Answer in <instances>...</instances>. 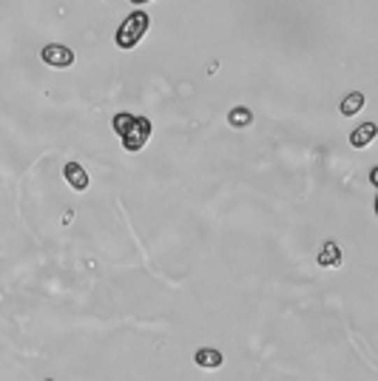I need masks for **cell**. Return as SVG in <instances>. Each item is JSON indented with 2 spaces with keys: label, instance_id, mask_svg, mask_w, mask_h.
Masks as SVG:
<instances>
[{
  "label": "cell",
  "instance_id": "6da1fadb",
  "mask_svg": "<svg viewBox=\"0 0 378 381\" xmlns=\"http://www.w3.org/2000/svg\"><path fill=\"white\" fill-rule=\"evenodd\" d=\"M114 131L119 134V140H122V148L125 151H131V154H137V151H143L145 145H148V140H151V131H154V125H151V120L148 117H134V114H125V111H119V114H114Z\"/></svg>",
  "mask_w": 378,
  "mask_h": 381
},
{
  "label": "cell",
  "instance_id": "7a4b0ae2",
  "mask_svg": "<svg viewBox=\"0 0 378 381\" xmlns=\"http://www.w3.org/2000/svg\"><path fill=\"white\" fill-rule=\"evenodd\" d=\"M148 31H151V15L140 9V12L129 15V17L119 23V29H117V46L129 52V49H134L140 43Z\"/></svg>",
  "mask_w": 378,
  "mask_h": 381
},
{
  "label": "cell",
  "instance_id": "3957f363",
  "mask_svg": "<svg viewBox=\"0 0 378 381\" xmlns=\"http://www.w3.org/2000/svg\"><path fill=\"white\" fill-rule=\"evenodd\" d=\"M40 57H43L46 66L52 69H68L74 63V52L68 46H60V43H49L43 46V52H40Z\"/></svg>",
  "mask_w": 378,
  "mask_h": 381
},
{
  "label": "cell",
  "instance_id": "277c9868",
  "mask_svg": "<svg viewBox=\"0 0 378 381\" xmlns=\"http://www.w3.org/2000/svg\"><path fill=\"white\" fill-rule=\"evenodd\" d=\"M63 177H66V182H68L74 191H86V188H89V174H86V168H82L80 162H66Z\"/></svg>",
  "mask_w": 378,
  "mask_h": 381
},
{
  "label": "cell",
  "instance_id": "5b68a950",
  "mask_svg": "<svg viewBox=\"0 0 378 381\" xmlns=\"http://www.w3.org/2000/svg\"><path fill=\"white\" fill-rule=\"evenodd\" d=\"M316 262L321 268H339L342 265V247L335 245V242H324L321 250H319V257H316Z\"/></svg>",
  "mask_w": 378,
  "mask_h": 381
},
{
  "label": "cell",
  "instance_id": "8992f818",
  "mask_svg": "<svg viewBox=\"0 0 378 381\" xmlns=\"http://www.w3.org/2000/svg\"><path fill=\"white\" fill-rule=\"evenodd\" d=\"M375 134H378V125L375 122H361L358 129L350 134V145L353 148H367L375 140Z\"/></svg>",
  "mask_w": 378,
  "mask_h": 381
},
{
  "label": "cell",
  "instance_id": "52a82bcc",
  "mask_svg": "<svg viewBox=\"0 0 378 381\" xmlns=\"http://www.w3.org/2000/svg\"><path fill=\"white\" fill-rule=\"evenodd\" d=\"M194 361H196V367H205V370H214V367H222V353L219 350H214V347H202V350H196L194 353Z\"/></svg>",
  "mask_w": 378,
  "mask_h": 381
},
{
  "label": "cell",
  "instance_id": "ba28073f",
  "mask_svg": "<svg viewBox=\"0 0 378 381\" xmlns=\"http://www.w3.org/2000/svg\"><path fill=\"white\" fill-rule=\"evenodd\" d=\"M361 108H364V94H361V92H350V94L342 100V108H339V111H342L344 117H356Z\"/></svg>",
  "mask_w": 378,
  "mask_h": 381
},
{
  "label": "cell",
  "instance_id": "9c48e42d",
  "mask_svg": "<svg viewBox=\"0 0 378 381\" xmlns=\"http://www.w3.org/2000/svg\"><path fill=\"white\" fill-rule=\"evenodd\" d=\"M228 122L233 125V129H247V125L254 122V111H250V108H245V106H239V108H231V114H228Z\"/></svg>",
  "mask_w": 378,
  "mask_h": 381
},
{
  "label": "cell",
  "instance_id": "30bf717a",
  "mask_svg": "<svg viewBox=\"0 0 378 381\" xmlns=\"http://www.w3.org/2000/svg\"><path fill=\"white\" fill-rule=\"evenodd\" d=\"M370 182L378 185V168H372V171H370Z\"/></svg>",
  "mask_w": 378,
  "mask_h": 381
},
{
  "label": "cell",
  "instance_id": "8fae6325",
  "mask_svg": "<svg viewBox=\"0 0 378 381\" xmlns=\"http://www.w3.org/2000/svg\"><path fill=\"white\" fill-rule=\"evenodd\" d=\"M131 3H134V6H143V3H151V0H131Z\"/></svg>",
  "mask_w": 378,
  "mask_h": 381
},
{
  "label": "cell",
  "instance_id": "7c38bea8",
  "mask_svg": "<svg viewBox=\"0 0 378 381\" xmlns=\"http://www.w3.org/2000/svg\"><path fill=\"white\" fill-rule=\"evenodd\" d=\"M49 381H52V378H49Z\"/></svg>",
  "mask_w": 378,
  "mask_h": 381
}]
</instances>
